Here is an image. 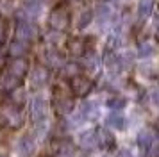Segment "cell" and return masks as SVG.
Here are the masks:
<instances>
[{"mask_svg":"<svg viewBox=\"0 0 159 157\" xmlns=\"http://www.w3.org/2000/svg\"><path fill=\"white\" fill-rule=\"evenodd\" d=\"M136 141H138L139 150H141V154L145 155V154H147V150L152 146V143L157 141V136H156V132H154L152 128H143V130H139Z\"/></svg>","mask_w":159,"mask_h":157,"instance_id":"10","label":"cell"},{"mask_svg":"<svg viewBox=\"0 0 159 157\" xmlns=\"http://www.w3.org/2000/svg\"><path fill=\"white\" fill-rule=\"evenodd\" d=\"M54 107H56V113L61 114V116H66L73 111V98L70 95H65V93H59V96L56 95L54 98Z\"/></svg>","mask_w":159,"mask_h":157,"instance_id":"7","label":"cell"},{"mask_svg":"<svg viewBox=\"0 0 159 157\" xmlns=\"http://www.w3.org/2000/svg\"><path fill=\"white\" fill-rule=\"evenodd\" d=\"M20 82H22V80H18V78L13 77V75H11V73H7V71H6V73L2 75V78H0V84H2V87H4V89H7V91H11V89L18 87V86H20Z\"/></svg>","mask_w":159,"mask_h":157,"instance_id":"20","label":"cell"},{"mask_svg":"<svg viewBox=\"0 0 159 157\" xmlns=\"http://www.w3.org/2000/svg\"><path fill=\"white\" fill-rule=\"evenodd\" d=\"M154 54H156V48H154V45L148 43V41L141 43V45L138 47V56L139 57H150V56H154Z\"/></svg>","mask_w":159,"mask_h":157,"instance_id":"22","label":"cell"},{"mask_svg":"<svg viewBox=\"0 0 159 157\" xmlns=\"http://www.w3.org/2000/svg\"><path fill=\"white\" fill-rule=\"evenodd\" d=\"M27 50H29V45L27 43L16 41V39L9 45V54L13 57H23V54H27Z\"/></svg>","mask_w":159,"mask_h":157,"instance_id":"18","label":"cell"},{"mask_svg":"<svg viewBox=\"0 0 159 157\" xmlns=\"http://www.w3.org/2000/svg\"><path fill=\"white\" fill-rule=\"evenodd\" d=\"M70 89H72V95H75V96H86L93 89V82H91V78L79 73L70 78Z\"/></svg>","mask_w":159,"mask_h":157,"instance_id":"4","label":"cell"},{"mask_svg":"<svg viewBox=\"0 0 159 157\" xmlns=\"http://www.w3.org/2000/svg\"><path fill=\"white\" fill-rule=\"evenodd\" d=\"M34 38H36V25L30 23V20H20L16 23V30H15L16 41H22L29 45Z\"/></svg>","mask_w":159,"mask_h":157,"instance_id":"3","label":"cell"},{"mask_svg":"<svg viewBox=\"0 0 159 157\" xmlns=\"http://www.w3.org/2000/svg\"><path fill=\"white\" fill-rule=\"evenodd\" d=\"M45 63H47V66H50V68H57V66L63 64V57H61V54L56 48H50V50L45 52Z\"/></svg>","mask_w":159,"mask_h":157,"instance_id":"16","label":"cell"},{"mask_svg":"<svg viewBox=\"0 0 159 157\" xmlns=\"http://www.w3.org/2000/svg\"><path fill=\"white\" fill-rule=\"evenodd\" d=\"M107 105L111 107V109H116V111H120V109H123V107H125V100L123 98H111L107 102Z\"/></svg>","mask_w":159,"mask_h":157,"instance_id":"25","label":"cell"},{"mask_svg":"<svg viewBox=\"0 0 159 157\" xmlns=\"http://www.w3.org/2000/svg\"><path fill=\"white\" fill-rule=\"evenodd\" d=\"M48 25H50L56 32H63L70 25V13L66 11V7L57 6L54 7V11L48 16Z\"/></svg>","mask_w":159,"mask_h":157,"instance_id":"1","label":"cell"},{"mask_svg":"<svg viewBox=\"0 0 159 157\" xmlns=\"http://www.w3.org/2000/svg\"><path fill=\"white\" fill-rule=\"evenodd\" d=\"M100 2H107V0H100Z\"/></svg>","mask_w":159,"mask_h":157,"instance_id":"31","label":"cell"},{"mask_svg":"<svg viewBox=\"0 0 159 157\" xmlns=\"http://www.w3.org/2000/svg\"><path fill=\"white\" fill-rule=\"evenodd\" d=\"M63 73H65L68 78H72V77H75V75H79V73H80L79 64H66L65 68H63Z\"/></svg>","mask_w":159,"mask_h":157,"instance_id":"24","label":"cell"},{"mask_svg":"<svg viewBox=\"0 0 159 157\" xmlns=\"http://www.w3.org/2000/svg\"><path fill=\"white\" fill-rule=\"evenodd\" d=\"M6 36H7V25H6V21L0 18V45L6 41Z\"/></svg>","mask_w":159,"mask_h":157,"instance_id":"26","label":"cell"},{"mask_svg":"<svg viewBox=\"0 0 159 157\" xmlns=\"http://www.w3.org/2000/svg\"><path fill=\"white\" fill-rule=\"evenodd\" d=\"M57 157H75V150L70 143H65L59 146V152H57Z\"/></svg>","mask_w":159,"mask_h":157,"instance_id":"23","label":"cell"},{"mask_svg":"<svg viewBox=\"0 0 159 157\" xmlns=\"http://www.w3.org/2000/svg\"><path fill=\"white\" fill-rule=\"evenodd\" d=\"M79 145L80 148L88 150V152H91V150L97 148V136H95V130H86V132H82L79 136Z\"/></svg>","mask_w":159,"mask_h":157,"instance_id":"12","label":"cell"},{"mask_svg":"<svg viewBox=\"0 0 159 157\" xmlns=\"http://www.w3.org/2000/svg\"><path fill=\"white\" fill-rule=\"evenodd\" d=\"M95 18V13H93V9H89V7H86L82 13H80L79 16V20H77V29H86L91 21H93Z\"/></svg>","mask_w":159,"mask_h":157,"instance_id":"19","label":"cell"},{"mask_svg":"<svg viewBox=\"0 0 159 157\" xmlns=\"http://www.w3.org/2000/svg\"><path fill=\"white\" fill-rule=\"evenodd\" d=\"M4 120L11 128H20L23 125V114L16 105H9L4 109Z\"/></svg>","mask_w":159,"mask_h":157,"instance_id":"8","label":"cell"},{"mask_svg":"<svg viewBox=\"0 0 159 157\" xmlns=\"http://www.w3.org/2000/svg\"><path fill=\"white\" fill-rule=\"evenodd\" d=\"M156 0H139L138 2V16L139 18H148L154 11Z\"/></svg>","mask_w":159,"mask_h":157,"instance_id":"17","label":"cell"},{"mask_svg":"<svg viewBox=\"0 0 159 157\" xmlns=\"http://www.w3.org/2000/svg\"><path fill=\"white\" fill-rule=\"evenodd\" d=\"M0 157H7V155H0Z\"/></svg>","mask_w":159,"mask_h":157,"instance_id":"32","label":"cell"},{"mask_svg":"<svg viewBox=\"0 0 159 157\" xmlns=\"http://www.w3.org/2000/svg\"><path fill=\"white\" fill-rule=\"evenodd\" d=\"M30 118L38 128H41L47 121V102L43 96H34L30 100Z\"/></svg>","mask_w":159,"mask_h":157,"instance_id":"2","label":"cell"},{"mask_svg":"<svg viewBox=\"0 0 159 157\" xmlns=\"http://www.w3.org/2000/svg\"><path fill=\"white\" fill-rule=\"evenodd\" d=\"M11 102H13V105H22L23 102H25V91H23L22 87L18 86L15 89H11Z\"/></svg>","mask_w":159,"mask_h":157,"instance_id":"21","label":"cell"},{"mask_svg":"<svg viewBox=\"0 0 159 157\" xmlns=\"http://www.w3.org/2000/svg\"><path fill=\"white\" fill-rule=\"evenodd\" d=\"M18 148H20V152H22L23 155H32L34 154V148H36V145H34V139L30 137L29 134H25L20 137V141H18Z\"/></svg>","mask_w":159,"mask_h":157,"instance_id":"15","label":"cell"},{"mask_svg":"<svg viewBox=\"0 0 159 157\" xmlns=\"http://www.w3.org/2000/svg\"><path fill=\"white\" fill-rule=\"evenodd\" d=\"M39 157H50V155H39Z\"/></svg>","mask_w":159,"mask_h":157,"instance_id":"30","label":"cell"},{"mask_svg":"<svg viewBox=\"0 0 159 157\" xmlns=\"http://www.w3.org/2000/svg\"><path fill=\"white\" fill-rule=\"evenodd\" d=\"M7 73H11L13 77H16L18 80H22L27 73H29V61L23 57H13V61L7 66Z\"/></svg>","mask_w":159,"mask_h":157,"instance_id":"5","label":"cell"},{"mask_svg":"<svg viewBox=\"0 0 159 157\" xmlns=\"http://www.w3.org/2000/svg\"><path fill=\"white\" fill-rule=\"evenodd\" d=\"M48 78H50V71H48V68H45V66H38V68H34V70L30 71V87L39 89V87H43V86L48 82Z\"/></svg>","mask_w":159,"mask_h":157,"instance_id":"6","label":"cell"},{"mask_svg":"<svg viewBox=\"0 0 159 157\" xmlns=\"http://www.w3.org/2000/svg\"><path fill=\"white\" fill-rule=\"evenodd\" d=\"M68 50L73 57H80L86 54V41L80 39V38H73L68 41Z\"/></svg>","mask_w":159,"mask_h":157,"instance_id":"13","label":"cell"},{"mask_svg":"<svg viewBox=\"0 0 159 157\" xmlns=\"http://www.w3.org/2000/svg\"><path fill=\"white\" fill-rule=\"evenodd\" d=\"M107 125L113 127L115 130H125V127H127V118L122 113H111L107 116Z\"/></svg>","mask_w":159,"mask_h":157,"instance_id":"14","label":"cell"},{"mask_svg":"<svg viewBox=\"0 0 159 157\" xmlns=\"http://www.w3.org/2000/svg\"><path fill=\"white\" fill-rule=\"evenodd\" d=\"M79 120L80 121H91L98 116V107L95 102H84L80 105V111H79Z\"/></svg>","mask_w":159,"mask_h":157,"instance_id":"11","label":"cell"},{"mask_svg":"<svg viewBox=\"0 0 159 157\" xmlns=\"http://www.w3.org/2000/svg\"><path fill=\"white\" fill-rule=\"evenodd\" d=\"M95 136H97V146H100L102 150H111L115 148L116 139L113 132L107 130V128H97L95 130Z\"/></svg>","mask_w":159,"mask_h":157,"instance_id":"9","label":"cell"},{"mask_svg":"<svg viewBox=\"0 0 159 157\" xmlns=\"http://www.w3.org/2000/svg\"><path fill=\"white\" fill-rule=\"evenodd\" d=\"M118 157H134V154H132L130 150L123 148V150H120V152H118Z\"/></svg>","mask_w":159,"mask_h":157,"instance_id":"28","label":"cell"},{"mask_svg":"<svg viewBox=\"0 0 159 157\" xmlns=\"http://www.w3.org/2000/svg\"><path fill=\"white\" fill-rule=\"evenodd\" d=\"M45 0H25V4H38V6H43Z\"/></svg>","mask_w":159,"mask_h":157,"instance_id":"29","label":"cell"},{"mask_svg":"<svg viewBox=\"0 0 159 157\" xmlns=\"http://www.w3.org/2000/svg\"><path fill=\"white\" fill-rule=\"evenodd\" d=\"M98 11H100V13H98V20H100V23H102V21H106L109 16H111V11H109V7H106V6L100 7Z\"/></svg>","mask_w":159,"mask_h":157,"instance_id":"27","label":"cell"}]
</instances>
